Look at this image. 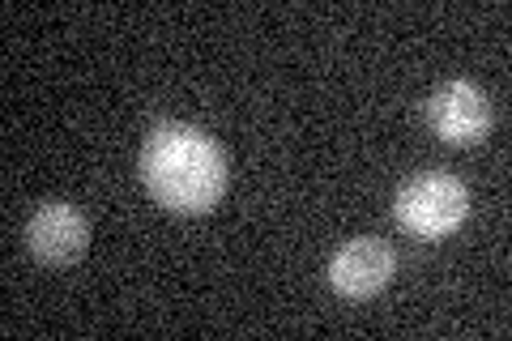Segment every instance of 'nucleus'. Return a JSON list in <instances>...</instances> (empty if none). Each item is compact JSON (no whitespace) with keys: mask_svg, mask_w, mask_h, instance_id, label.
<instances>
[{"mask_svg":"<svg viewBox=\"0 0 512 341\" xmlns=\"http://www.w3.org/2000/svg\"><path fill=\"white\" fill-rule=\"evenodd\" d=\"M26 243H30V252H35L43 265H69V261H77V256L86 252L90 226H86V218L77 214L73 205L47 201L39 214L30 218Z\"/></svg>","mask_w":512,"mask_h":341,"instance_id":"obj_4","label":"nucleus"},{"mask_svg":"<svg viewBox=\"0 0 512 341\" xmlns=\"http://www.w3.org/2000/svg\"><path fill=\"white\" fill-rule=\"evenodd\" d=\"M427 124L448 145H478L491 128V103L470 81H448L427 99Z\"/></svg>","mask_w":512,"mask_h":341,"instance_id":"obj_3","label":"nucleus"},{"mask_svg":"<svg viewBox=\"0 0 512 341\" xmlns=\"http://www.w3.org/2000/svg\"><path fill=\"white\" fill-rule=\"evenodd\" d=\"M393 214L410 235L440 239L466 222L470 192L461 180H453V175H419V180H410L402 192H397Z\"/></svg>","mask_w":512,"mask_h":341,"instance_id":"obj_2","label":"nucleus"},{"mask_svg":"<svg viewBox=\"0 0 512 341\" xmlns=\"http://www.w3.org/2000/svg\"><path fill=\"white\" fill-rule=\"evenodd\" d=\"M141 180L171 214H205L227 188V158L201 128L158 124L141 145Z\"/></svg>","mask_w":512,"mask_h":341,"instance_id":"obj_1","label":"nucleus"},{"mask_svg":"<svg viewBox=\"0 0 512 341\" xmlns=\"http://www.w3.org/2000/svg\"><path fill=\"white\" fill-rule=\"evenodd\" d=\"M393 278V248L380 239H350L329 261V286L346 299H367Z\"/></svg>","mask_w":512,"mask_h":341,"instance_id":"obj_5","label":"nucleus"}]
</instances>
